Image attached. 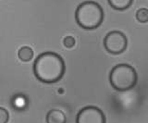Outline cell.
Here are the masks:
<instances>
[{
  "mask_svg": "<svg viewBox=\"0 0 148 123\" xmlns=\"http://www.w3.org/2000/svg\"><path fill=\"white\" fill-rule=\"evenodd\" d=\"M75 42L76 41L74 39V37H72V36H67V37H65L63 40V44L67 48H71L75 45Z\"/></svg>",
  "mask_w": 148,
  "mask_h": 123,
  "instance_id": "cell-12",
  "label": "cell"
},
{
  "mask_svg": "<svg viewBox=\"0 0 148 123\" xmlns=\"http://www.w3.org/2000/svg\"><path fill=\"white\" fill-rule=\"evenodd\" d=\"M18 56L21 61L28 62L34 57V51H32V49L29 46H23L18 50Z\"/></svg>",
  "mask_w": 148,
  "mask_h": 123,
  "instance_id": "cell-8",
  "label": "cell"
},
{
  "mask_svg": "<svg viewBox=\"0 0 148 123\" xmlns=\"http://www.w3.org/2000/svg\"><path fill=\"white\" fill-rule=\"evenodd\" d=\"M109 5L117 10H127L132 5V0H108Z\"/></svg>",
  "mask_w": 148,
  "mask_h": 123,
  "instance_id": "cell-7",
  "label": "cell"
},
{
  "mask_svg": "<svg viewBox=\"0 0 148 123\" xmlns=\"http://www.w3.org/2000/svg\"><path fill=\"white\" fill-rule=\"evenodd\" d=\"M75 18L78 24L86 30L98 28L104 20V11L99 4L94 1L82 3L77 8Z\"/></svg>",
  "mask_w": 148,
  "mask_h": 123,
  "instance_id": "cell-2",
  "label": "cell"
},
{
  "mask_svg": "<svg viewBox=\"0 0 148 123\" xmlns=\"http://www.w3.org/2000/svg\"><path fill=\"white\" fill-rule=\"evenodd\" d=\"M14 106L16 108L21 109L26 106V98L23 95H16L14 98Z\"/></svg>",
  "mask_w": 148,
  "mask_h": 123,
  "instance_id": "cell-10",
  "label": "cell"
},
{
  "mask_svg": "<svg viewBox=\"0 0 148 123\" xmlns=\"http://www.w3.org/2000/svg\"><path fill=\"white\" fill-rule=\"evenodd\" d=\"M67 118L66 115L58 109L50 110L46 115V123H66Z\"/></svg>",
  "mask_w": 148,
  "mask_h": 123,
  "instance_id": "cell-6",
  "label": "cell"
},
{
  "mask_svg": "<svg viewBox=\"0 0 148 123\" xmlns=\"http://www.w3.org/2000/svg\"><path fill=\"white\" fill-rule=\"evenodd\" d=\"M9 120V114L7 109L0 107V123H8Z\"/></svg>",
  "mask_w": 148,
  "mask_h": 123,
  "instance_id": "cell-11",
  "label": "cell"
},
{
  "mask_svg": "<svg viewBox=\"0 0 148 123\" xmlns=\"http://www.w3.org/2000/svg\"><path fill=\"white\" fill-rule=\"evenodd\" d=\"M34 73L42 83H57L65 73V62L59 55L54 52L43 53L35 59Z\"/></svg>",
  "mask_w": 148,
  "mask_h": 123,
  "instance_id": "cell-1",
  "label": "cell"
},
{
  "mask_svg": "<svg viewBox=\"0 0 148 123\" xmlns=\"http://www.w3.org/2000/svg\"><path fill=\"white\" fill-rule=\"evenodd\" d=\"M136 19L141 23H146L148 22V10L147 8H140L136 12Z\"/></svg>",
  "mask_w": 148,
  "mask_h": 123,
  "instance_id": "cell-9",
  "label": "cell"
},
{
  "mask_svg": "<svg viewBox=\"0 0 148 123\" xmlns=\"http://www.w3.org/2000/svg\"><path fill=\"white\" fill-rule=\"evenodd\" d=\"M76 123H106V117L100 108L86 107L78 113Z\"/></svg>",
  "mask_w": 148,
  "mask_h": 123,
  "instance_id": "cell-5",
  "label": "cell"
},
{
  "mask_svg": "<svg viewBox=\"0 0 148 123\" xmlns=\"http://www.w3.org/2000/svg\"><path fill=\"white\" fill-rule=\"evenodd\" d=\"M138 75L134 68L128 64L115 66L109 75L112 87L118 91H128L132 89L137 83Z\"/></svg>",
  "mask_w": 148,
  "mask_h": 123,
  "instance_id": "cell-3",
  "label": "cell"
},
{
  "mask_svg": "<svg viewBox=\"0 0 148 123\" xmlns=\"http://www.w3.org/2000/svg\"><path fill=\"white\" fill-rule=\"evenodd\" d=\"M104 45L106 51L110 54L119 55L126 50L128 40L126 35L121 31H113L106 34L104 40Z\"/></svg>",
  "mask_w": 148,
  "mask_h": 123,
  "instance_id": "cell-4",
  "label": "cell"
}]
</instances>
